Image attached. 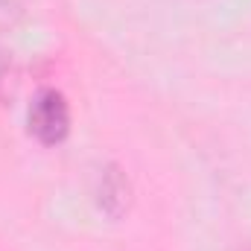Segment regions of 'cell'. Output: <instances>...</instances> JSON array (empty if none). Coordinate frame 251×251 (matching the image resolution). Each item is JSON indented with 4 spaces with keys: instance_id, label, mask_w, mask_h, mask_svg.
Returning a JSON list of instances; mask_svg holds the SVG:
<instances>
[{
    "instance_id": "cell-1",
    "label": "cell",
    "mask_w": 251,
    "mask_h": 251,
    "mask_svg": "<svg viewBox=\"0 0 251 251\" xmlns=\"http://www.w3.org/2000/svg\"><path fill=\"white\" fill-rule=\"evenodd\" d=\"M26 126L41 146H59L70 131V105L62 91L56 88L38 91L26 111Z\"/></svg>"
},
{
    "instance_id": "cell-2",
    "label": "cell",
    "mask_w": 251,
    "mask_h": 251,
    "mask_svg": "<svg viewBox=\"0 0 251 251\" xmlns=\"http://www.w3.org/2000/svg\"><path fill=\"white\" fill-rule=\"evenodd\" d=\"M94 201L97 207L111 216V219H123L131 207V181L123 173L120 164H102L94 181Z\"/></svg>"
},
{
    "instance_id": "cell-3",
    "label": "cell",
    "mask_w": 251,
    "mask_h": 251,
    "mask_svg": "<svg viewBox=\"0 0 251 251\" xmlns=\"http://www.w3.org/2000/svg\"><path fill=\"white\" fill-rule=\"evenodd\" d=\"M12 79V56L0 47V88H6Z\"/></svg>"
},
{
    "instance_id": "cell-4",
    "label": "cell",
    "mask_w": 251,
    "mask_h": 251,
    "mask_svg": "<svg viewBox=\"0 0 251 251\" xmlns=\"http://www.w3.org/2000/svg\"><path fill=\"white\" fill-rule=\"evenodd\" d=\"M26 0H0V9L3 12H15V9H21Z\"/></svg>"
}]
</instances>
